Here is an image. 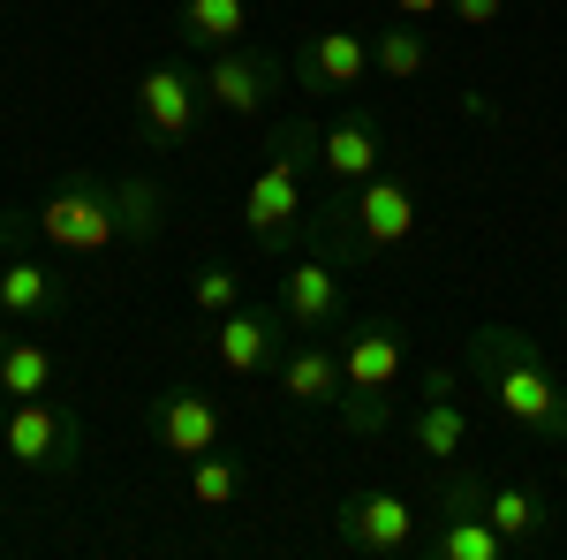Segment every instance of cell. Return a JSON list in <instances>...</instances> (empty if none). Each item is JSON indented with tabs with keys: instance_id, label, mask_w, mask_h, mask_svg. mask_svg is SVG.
I'll return each instance as SVG.
<instances>
[{
	"instance_id": "6da1fadb",
	"label": "cell",
	"mask_w": 567,
	"mask_h": 560,
	"mask_svg": "<svg viewBox=\"0 0 567 560\" xmlns=\"http://www.w3.org/2000/svg\"><path fill=\"white\" fill-rule=\"evenodd\" d=\"M470 371H477L492 417L529 439V447H567V379L545 364V348L515 326H477L470 334Z\"/></svg>"
},
{
	"instance_id": "7a4b0ae2",
	"label": "cell",
	"mask_w": 567,
	"mask_h": 560,
	"mask_svg": "<svg viewBox=\"0 0 567 560\" xmlns=\"http://www.w3.org/2000/svg\"><path fill=\"white\" fill-rule=\"evenodd\" d=\"M310 167H318V130H310V122H280L272 144H265V167L250 174V190H243V227H250V243H265L272 258L296 251V235H303Z\"/></svg>"
},
{
	"instance_id": "3957f363",
	"label": "cell",
	"mask_w": 567,
	"mask_h": 560,
	"mask_svg": "<svg viewBox=\"0 0 567 560\" xmlns=\"http://www.w3.org/2000/svg\"><path fill=\"white\" fill-rule=\"evenodd\" d=\"M341 425L349 431H386L393 409H401V387H409V348H401V326L393 318H355L341 326Z\"/></svg>"
},
{
	"instance_id": "277c9868",
	"label": "cell",
	"mask_w": 567,
	"mask_h": 560,
	"mask_svg": "<svg viewBox=\"0 0 567 560\" xmlns=\"http://www.w3.org/2000/svg\"><path fill=\"white\" fill-rule=\"evenodd\" d=\"M31 227L45 235V251H61V258H99V251L130 243L114 182H106V174H84V167H69L39 205H31Z\"/></svg>"
},
{
	"instance_id": "5b68a950",
	"label": "cell",
	"mask_w": 567,
	"mask_h": 560,
	"mask_svg": "<svg viewBox=\"0 0 567 560\" xmlns=\"http://www.w3.org/2000/svg\"><path fill=\"white\" fill-rule=\"evenodd\" d=\"M0 447L39 477H76L84 470V417L53 394H31V401H8L0 417Z\"/></svg>"
},
{
	"instance_id": "8992f818",
	"label": "cell",
	"mask_w": 567,
	"mask_h": 560,
	"mask_svg": "<svg viewBox=\"0 0 567 560\" xmlns=\"http://www.w3.org/2000/svg\"><path fill=\"white\" fill-rule=\"evenodd\" d=\"M416 553L424 560H507V538L492 530L484 516V477H446L432 500V530L416 538Z\"/></svg>"
},
{
	"instance_id": "52a82bcc",
	"label": "cell",
	"mask_w": 567,
	"mask_h": 560,
	"mask_svg": "<svg viewBox=\"0 0 567 560\" xmlns=\"http://www.w3.org/2000/svg\"><path fill=\"white\" fill-rule=\"evenodd\" d=\"M333 538L363 560H409L416 538H424V508L401 500V492H386V485H371V492H349V500L333 508Z\"/></svg>"
},
{
	"instance_id": "ba28073f",
	"label": "cell",
	"mask_w": 567,
	"mask_h": 560,
	"mask_svg": "<svg viewBox=\"0 0 567 560\" xmlns=\"http://www.w3.org/2000/svg\"><path fill=\"white\" fill-rule=\"evenodd\" d=\"M130 106H136V130L152 136V144H189L197 122H205V77L182 69V61H159V69L136 77Z\"/></svg>"
},
{
	"instance_id": "9c48e42d",
	"label": "cell",
	"mask_w": 567,
	"mask_h": 560,
	"mask_svg": "<svg viewBox=\"0 0 567 560\" xmlns=\"http://www.w3.org/2000/svg\"><path fill=\"white\" fill-rule=\"evenodd\" d=\"M288 318L280 310H250V303H235L227 318H213V364L227 371V379H265L272 364H280V348H288Z\"/></svg>"
},
{
	"instance_id": "30bf717a",
	"label": "cell",
	"mask_w": 567,
	"mask_h": 560,
	"mask_svg": "<svg viewBox=\"0 0 567 560\" xmlns=\"http://www.w3.org/2000/svg\"><path fill=\"white\" fill-rule=\"evenodd\" d=\"M272 91H280V61L258 53V45H219L205 61V106L235 114V122H258L272 106Z\"/></svg>"
},
{
	"instance_id": "8fae6325",
	"label": "cell",
	"mask_w": 567,
	"mask_h": 560,
	"mask_svg": "<svg viewBox=\"0 0 567 560\" xmlns=\"http://www.w3.org/2000/svg\"><path fill=\"white\" fill-rule=\"evenodd\" d=\"M371 77H379V69H371V39L349 31V23H326V31H310V39L296 45V84H303V91L355 99Z\"/></svg>"
},
{
	"instance_id": "7c38bea8",
	"label": "cell",
	"mask_w": 567,
	"mask_h": 560,
	"mask_svg": "<svg viewBox=\"0 0 567 560\" xmlns=\"http://www.w3.org/2000/svg\"><path fill=\"white\" fill-rule=\"evenodd\" d=\"M144 431H152V447H167L175 462H197V455L219 447V401L197 394V387H159L152 409H144Z\"/></svg>"
},
{
	"instance_id": "4fadbf2b",
	"label": "cell",
	"mask_w": 567,
	"mask_h": 560,
	"mask_svg": "<svg viewBox=\"0 0 567 560\" xmlns=\"http://www.w3.org/2000/svg\"><path fill=\"white\" fill-rule=\"evenodd\" d=\"M409 447L424 462H454L470 447V409L454 401V371H416V401H409Z\"/></svg>"
},
{
	"instance_id": "5bb4252c",
	"label": "cell",
	"mask_w": 567,
	"mask_h": 560,
	"mask_svg": "<svg viewBox=\"0 0 567 560\" xmlns=\"http://www.w3.org/2000/svg\"><path fill=\"white\" fill-rule=\"evenodd\" d=\"M272 387L296 409H341V394H349L341 387V342L333 334H296L272 364Z\"/></svg>"
},
{
	"instance_id": "9a60e30c",
	"label": "cell",
	"mask_w": 567,
	"mask_h": 560,
	"mask_svg": "<svg viewBox=\"0 0 567 560\" xmlns=\"http://www.w3.org/2000/svg\"><path fill=\"white\" fill-rule=\"evenodd\" d=\"M379 167H386V122L379 114L355 106V114L318 130V174H326V190H355V182H371Z\"/></svg>"
},
{
	"instance_id": "2e32d148",
	"label": "cell",
	"mask_w": 567,
	"mask_h": 560,
	"mask_svg": "<svg viewBox=\"0 0 567 560\" xmlns=\"http://www.w3.org/2000/svg\"><path fill=\"white\" fill-rule=\"evenodd\" d=\"M341 310H349V296H341V273H333L326 251L288 258V273H280V318H288L296 334H333Z\"/></svg>"
},
{
	"instance_id": "e0dca14e",
	"label": "cell",
	"mask_w": 567,
	"mask_h": 560,
	"mask_svg": "<svg viewBox=\"0 0 567 560\" xmlns=\"http://www.w3.org/2000/svg\"><path fill=\"white\" fill-rule=\"evenodd\" d=\"M69 310V273L61 265L31 258V251H8L0 265V326H39Z\"/></svg>"
},
{
	"instance_id": "ac0fdd59",
	"label": "cell",
	"mask_w": 567,
	"mask_h": 560,
	"mask_svg": "<svg viewBox=\"0 0 567 560\" xmlns=\"http://www.w3.org/2000/svg\"><path fill=\"white\" fill-rule=\"evenodd\" d=\"M484 516L507 538V553H537V546H553V530H560V508H553L537 485H484Z\"/></svg>"
},
{
	"instance_id": "d6986e66",
	"label": "cell",
	"mask_w": 567,
	"mask_h": 560,
	"mask_svg": "<svg viewBox=\"0 0 567 560\" xmlns=\"http://www.w3.org/2000/svg\"><path fill=\"white\" fill-rule=\"evenodd\" d=\"M53 379H61L53 348L31 342L23 326H0V394L8 401H31V394H53Z\"/></svg>"
},
{
	"instance_id": "ffe728a7",
	"label": "cell",
	"mask_w": 567,
	"mask_h": 560,
	"mask_svg": "<svg viewBox=\"0 0 567 560\" xmlns=\"http://www.w3.org/2000/svg\"><path fill=\"white\" fill-rule=\"evenodd\" d=\"M182 45L197 53H219V45H243L250 31V0H182Z\"/></svg>"
},
{
	"instance_id": "44dd1931",
	"label": "cell",
	"mask_w": 567,
	"mask_h": 560,
	"mask_svg": "<svg viewBox=\"0 0 567 560\" xmlns=\"http://www.w3.org/2000/svg\"><path fill=\"white\" fill-rule=\"evenodd\" d=\"M371 69H379L386 84H416V77L432 69V39H424V23H386V31L371 39Z\"/></svg>"
},
{
	"instance_id": "7402d4cb",
	"label": "cell",
	"mask_w": 567,
	"mask_h": 560,
	"mask_svg": "<svg viewBox=\"0 0 567 560\" xmlns=\"http://www.w3.org/2000/svg\"><path fill=\"white\" fill-rule=\"evenodd\" d=\"M114 197H122V227H130V243H159V227H167V190H159L152 174H122Z\"/></svg>"
},
{
	"instance_id": "603a6c76",
	"label": "cell",
	"mask_w": 567,
	"mask_h": 560,
	"mask_svg": "<svg viewBox=\"0 0 567 560\" xmlns=\"http://www.w3.org/2000/svg\"><path fill=\"white\" fill-rule=\"evenodd\" d=\"M189 500H197V508H235V500H243V462H235V455H197V462H189Z\"/></svg>"
},
{
	"instance_id": "cb8c5ba5",
	"label": "cell",
	"mask_w": 567,
	"mask_h": 560,
	"mask_svg": "<svg viewBox=\"0 0 567 560\" xmlns=\"http://www.w3.org/2000/svg\"><path fill=\"white\" fill-rule=\"evenodd\" d=\"M189 303H197L205 318H227V310L243 303V273H235V265H205V273L189 281Z\"/></svg>"
},
{
	"instance_id": "d4e9b609",
	"label": "cell",
	"mask_w": 567,
	"mask_h": 560,
	"mask_svg": "<svg viewBox=\"0 0 567 560\" xmlns=\"http://www.w3.org/2000/svg\"><path fill=\"white\" fill-rule=\"evenodd\" d=\"M446 16H454V23H470V31H492V23L507 16V0H446Z\"/></svg>"
},
{
	"instance_id": "484cf974",
	"label": "cell",
	"mask_w": 567,
	"mask_h": 560,
	"mask_svg": "<svg viewBox=\"0 0 567 560\" xmlns=\"http://www.w3.org/2000/svg\"><path fill=\"white\" fill-rule=\"evenodd\" d=\"M401 23H432V16H446V0H386Z\"/></svg>"
},
{
	"instance_id": "4316f807",
	"label": "cell",
	"mask_w": 567,
	"mask_h": 560,
	"mask_svg": "<svg viewBox=\"0 0 567 560\" xmlns=\"http://www.w3.org/2000/svg\"><path fill=\"white\" fill-rule=\"evenodd\" d=\"M16 235H23V213H0V265H8V251H16Z\"/></svg>"
},
{
	"instance_id": "83f0119b",
	"label": "cell",
	"mask_w": 567,
	"mask_h": 560,
	"mask_svg": "<svg viewBox=\"0 0 567 560\" xmlns=\"http://www.w3.org/2000/svg\"><path fill=\"white\" fill-rule=\"evenodd\" d=\"M0 401H8V394H0ZM0 417H8V409H0Z\"/></svg>"
}]
</instances>
